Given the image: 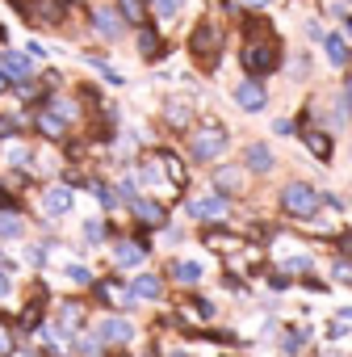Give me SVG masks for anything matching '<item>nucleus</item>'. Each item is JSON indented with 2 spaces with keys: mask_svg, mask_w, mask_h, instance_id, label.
I'll return each mask as SVG.
<instances>
[{
  "mask_svg": "<svg viewBox=\"0 0 352 357\" xmlns=\"http://www.w3.org/2000/svg\"><path fill=\"white\" fill-rule=\"evenodd\" d=\"M214 47H218L214 26H198V34H193V51H198V55H206V51H214Z\"/></svg>",
  "mask_w": 352,
  "mask_h": 357,
  "instance_id": "obj_14",
  "label": "nucleus"
},
{
  "mask_svg": "<svg viewBox=\"0 0 352 357\" xmlns=\"http://www.w3.org/2000/svg\"><path fill=\"white\" fill-rule=\"evenodd\" d=\"M323 43H327V59H331L335 68H344V63H348V47H344V38H339V34H327Z\"/></svg>",
  "mask_w": 352,
  "mask_h": 357,
  "instance_id": "obj_15",
  "label": "nucleus"
},
{
  "mask_svg": "<svg viewBox=\"0 0 352 357\" xmlns=\"http://www.w3.org/2000/svg\"><path fill=\"white\" fill-rule=\"evenodd\" d=\"M306 143H310V151H314L319 160H327V155H331V143H327V135H306Z\"/></svg>",
  "mask_w": 352,
  "mask_h": 357,
  "instance_id": "obj_19",
  "label": "nucleus"
},
{
  "mask_svg": "<svg viewBox=\"0 0 352 357\" xmlns=\"http://www.w3.org/2000/svg\"><path fill=\"white\" fill-rule=\"evenodd\" d=\"M168 273H172V278H176V282H181V286H198V282H202V273H206V269H202V265H198V261H176V265H172V269H168Z\"/></svg>",
  "mask_w": 352,
  "mask_h": 357,
  "instance_id": "obj_10",
  "label": "nucleus"
},
{
  "mask_svg": "<svg viewBox=\"0 0 352 357\" xmlns=\"http://www.w3.org/2000/svg\"><path fill=\"white\" fill-rule=\"evenodd\" d=\"M0 211H13V198H9L5 190H0Z\"/></svg>",
  "mask_w": 352,
  "mask_h": 357,
  "instance_id": "obj_33",
  "label": "nucleus"
},
{
  "mask_svg": "<svg viewBox=\"0 0 352 357\" xmlns=\"http://www.w3.org/2000/svg\"><path fill=\"white\" fill-rule=\"evenodd\" d=\"M143 248H147V244H118V248H113V261H118V265H138V261H143Z\"/></svg>",
  "mask_w": 352,
  "mask_h": 357,
  "instance_id": "obj_16",
  "label": "nucleus"
},
{
  "mask_svg": "<svg viewBox=\"0 0 352 357\" xmlns=\"http://www.w3.org/2000/svg\"><path fill=\"white\" fill-rule=\"evenodd\" d=\"M97 336L109 340V344H130L134 340V324L130 319H101L97 324Z\"/></svg>",
  "mask_w": 352,
  "mask_h": 357,
  "instance_id": "obj_4",
  "label": "nucleus"
},
{
  "mask_svg": "<svg viewBox=\"0 0 352 357\" xmlns=\"http://www.w3.org/2000/svg\"><path fill=\"white\" fill-rule=\"evenodd\" d=\"M235 101H239V109H248V114H260V109L269 105V97H264V89H260L256 80L235 84Z\"/></svg>",
  "mask_w": 352,
  "mask_h": 357,
  "instance_id": "obj_3",
  "label": "nucleus"
},
{
  "mask_svg": "<svg viewBox=\"0 0 352 357\" xmlns=\"http://www.w3.org/2000/svg\"><path fill=\"white\" fill-rule=\"evenodd\" d=\"M134 215H138L143 223H163V211H159V202H151V198H134Z\"/></svg>",
  "mask_w": 352,
  "mask_h": 357,
  "instance_id": "obj_13",
  "label": "nucleus"
},
{
  "mask_svg": "<svg viewBox=\"0 0 352 357\" xmlns=\"http://www.w3.org/2000/svg\"><path fill=\"white\" fill-rule=\"evenodd\" d=\"M67 282H76V286H88V282H93V273H88L84 265H67Z\"/></svg>",
  "mask_w": 352,
  "mask_h": 357,
  "instance_id": "obj_22",
  "label": "nucleus"
},
{
  "mask_svg": "<svg viewBox=\"0 0 352 357\" xmlns=\"http://www.w3.org/2000/svg\"><path fill=\"white\" fill-rule=\"evenodd\" d=\"M159 290H163V282H159L155 273H138V278L130 282V294H134V298H159Z\"/></svg>",
  "mask_w": 352,
  "mask_h": 357,
  "instance_id": "obj_9",
  "label": "nucleus"
},
{
  "mask_svg": "<svg viewBox=\"0 0 352 357\" xmlns=\"http://www.w3.org/2000/svg\"><path fill=\"white\" fill-rule=\"evenodd\" d=\"M47 257H51V244H34V248H30V261H34V265H42Z\"/></svg>",
  "mask_w": 352,
  "mask_h": 357,
  "instance_id": "obj_28",
  "label": "nucleus"
},
{
  "mask_svg": "<svg viewBox=\"0 0 352 357\" xmlns=\"http://www.w3.org/2000/svg\"><path fill=\"white\" fill-rule=\"evenodd\" d=\"M344 93H348V105H352V80H348V84H344Z\"/></svg>",
  "mask_w": 352,
  "mask_h": 357,
  "instance_id": "obj_35",
  "label": "nucleus"
},
{
  "mask_svg": "<svg viewBox=\"0 0 352 357\" xmlns=\"http://www.w3.org/2000/svg\"><path fill=\"white\" fill-rule=\"evenodd\" d=\"M281 269H285V273H302V269H310V257H289Z\"/></svg>",
  "mask_w": 352,
  "mask_h": 357,
  "instance_id": "obj_25",
  "label": "nucleus"
},
{
  "mask_svg": "<svg viewBox=\"0 0 352 357\" xmlns=\"http://www.w3.org/2000/svg\"><path fill=\"white\" fill-rule=\"evenodd\" d=\"M243 68H248V72H256V76H264V72L273 68V51H264V47L243 51Z\"/></svg>",
  "mask_w": 352,
  "mask_h": 357,
  "instance_id": "obj_11",
  "label": "nucleus"
},
{
  "mask_svg": "<svg viewBox=\"0 0 352 357\" xmlns=\"http://www.w3.org/2000/svg\"><path fill=\"white\" fill-rule=\"evenodd\" d=\"M223 151H227V135H223V126L198 130V139H193V155H198V160H218Z\"/></svg>",
  "mask_w": 352,
  "mask_h": 357,
  "instance_id": "obj_2",
  "label": "nucleus"
},
{
  "mask_svg": "<svg viewBox=\"0 0 352 357\" xmlns=\"http://www.w3.org/2000/svg\"><path fill=\"white\" fill-rule=\"evenodd\" d=\"M214 185H218L223 194H239V190H243V176H239V168H218V172H214Z\"/></svg>",
  "mask_w": 352,
  "mask_h": 357,
  "instance_id": "obj_12",
  "label": "nucleus"
},
{
  "mask_svg": "<svg viewBox=\"0 0 352 357\" xmlns=\"http://www.w3.org/2000/svg\"><path fill=\"white\" fill-rule=\"evenodd\" d=\"M193 315H198V319H214V303L198 298V303H193Z\"/></svg>",
  "mask_w": 352,
  "mask_h": 357,
  "instance_id": "obj_27",
  "label": "nucleus"
},
{
  "mask_svg": "<svg viewBox=\"0 0 352 357\" xmlns=\"http://www.w3.org/2000/svg\"><path fill=\"white\" fill-rule=\"evenodd\" d=\"M163 118H168L172 126H189V109H185V105H168Z\"/></svg>",
  "mask_w": 352,
  "mask_h": 357,
  "instance_id": "obj_20",
  "label": "nucleus"
},
{
  "mask_svg": "<svg viewBox=\"0 0 352 357\" xmlns=\"http://www.w3.org/2000/svg\"><path fill=\"white\" fill-rule=\"evenodd\" d=\"M0 72H5L9 80H17V84H26V80H30V59H26V55L5 51V59H0Z\"/></svg>",
  "mask_w": 352,
  "mask_h": 357,
  "instance_id": "obj_7",
  "label": "nucleus"
},
{
  "mask_svg": "<svg viewBox=\"0 0 352 357\" xmlns=\"http://www.w3.org/2000/svg\"><path fill=\"white\" fill-rule=\"evenodd\" d=\"M72 202H76V198H72V190H67V185H59V190H47L42 211H47L51 219H59V215H67V211H72Z\"/></svg>",
  "mask_w": 352,
  "mask_h": 357,
  "instance_id": "obj_6",
  "label": "nucleus"
},
{
  "mask_svg": "<svg viewBox=\"0 0 352 357\" xmlns=\"http://www.w3.org/2000/svg\"><path fill=\"white\" fill-rule=\"evenodd\" d=\"M189 215H193V219H223V215H227V202H223L218 194H202V198L189 202Z\"/></svg>",
  "mask_w": 352,
  "mask_h": 357,
  "instance_id": "obj_5",
  "label": "nucleus"
},
{
  "mask_svg": "<svg viewBox=\"0 0 352 357\" xmlns=\"http://www.w3.org/2000/svg\"><path fill=\"white\" fill-rule=\"evenodd\" d=\"M239 5H248V9H264V5H273V0H239Z\"/></svg>",
  "mask_w": 352,
  "mask_h": 357,
  "instance_id": "obj_32",
  "label": "nucleus"
},
{
  "mask_svg": "<svg viewBox=\"0 0 352 357\" xmlns=\"http://www.w3.org/2000/svg\"><path fill=\"white\" fill-rule=\"evenodd\" d=\"M93 26H97L101 34H109V38H113V34L122 30V26H118V17H113L109 9H97V13H93Z\"/></svg>",
  "mask_w": 352,
  "mask_h": 357,
  "instance_id": "obj_17",
  "label": "nucleus"
},
{
  "mask_svg": "<svg viewBox=\"0 0 352 357\" xmlns=\"http://www.w3.org/2000/svg\"><path fill=\"white\" fill-rule=\"evenodd\" d=\"M243 164H248L252 172H273V151H269L264 143H252V147L243 151Z\"/></svg>",
  "mask_w": 352,
  "mask_h": 357,
  "instance_id": "obj_8",
  "label": "nucleus"
},
{
  "mask_svg": "<svg viewBox=\"0 0 352 357\" xmlns=\"http://www.w3.org/2000/svg\"><path fill=\"white\" fill-rule=\"evenodd\" d=\"M0 349H13V340H9V332H0Z\"/></svg>",
  "mask_w": 352,
  "mask_h": 357,
  "instance_id": "obj_34",
  "label": "nucleus"
},
{
  "mask_svg": "<svg viewBox=\"0 0 352 357\" xmlns=\"http://www.w3.org/2000/svg\"><path fill=\"white\" fill-rule=\"evenodd\" d=\"M9 290H13V282H9V265H5V269H0V298H5Z\"/></svg>",
  "mask_w": 352,
  "mask_h": 357,
  "instance_id": "obj_30",
  "label": "nucleus"
},
{
  "mask_svg": "<svg viewBox=\"0 0 352 357\" xmlns=\"http://www.w3.org/2000/svg\"><path fill=\"white\" fill-rule=\"evenodd\" d=\"M155 9H159V17H176L185 9V0H155Z\"/></svg>",
  "mask_w": 352,
  "mask_h": 357,
  "instance_id": "obj_21",
  "label": "nucleus"
},
{
  "mask_svg": "<svg viewBox=\"0 0 352 357\" xmlns=\"http://www.w3.org/2000/svg\"><path fill=\"white\" fill-rule=\"evenodd\" d=\"M331 273H335V278H344V282H352V265H348V261H344V265L335 261V269H331Z\"/></svg>",
  "mask_w": 352,
  "mask_h": 357,
  "instance_id": "obj_31",
  "label": "nucleus"
},
{
  "mask_svg": "<svg viewBox=\"0 0 352 357\" xmlns=\"http://www.w3.org/2000/svg\"><path fill=\"white\" fill-rule=\"evenodd\" d=\"M84 236H88V244H101V223H97V219L84 223Z\"/></svg>",
  "mask_w": 352,
  "mask_h": 357,
  "instance_id": "obj_29",
  "label": "nucleus"
},
{
  "mask_svg": "<svg viewBox=\"0 0 352 357\" xmlns=\"http://www.w3.org/2000/svg\"><path fill=\"white\" fill-rule=\"evenodd\" d=\"M122 13L126 22H143V0H122Z\"/></svg>",
  "mask_w": 352,
  "mask_h": 357,
  "instance_id": "obj_23",
  "label": "nucleus"
},
{
  "mask_svg": "<svg viewBox=\"0 0 352 357\" xmlns=\"http://www.w3.org/2000/svg\"><path fill=\"white\" fill-rule=\"evenodd\" d=\"M138 47H143V55H155V51H159V43H155L151 30H138Z\"/></svg>",
  "mask_w": 352,
  "mask_h": 357,
  "instance_id": "obj_24",
  "label": "nucleus"
},
{
  "mask_svg": "<svg viewBox=\"0 0 352 357\" xmlns=\"http://www.w3.org/2000/svg\"><path fill=\"white\" fill-rule=\"evenodd\" d=\"M17 236H26V223L13 215H0V240H17Z\"/></svg>",
  "mask_w": 352,
  "mask_h": 357,
  "instance_id": "obj_18",
  "label": "nucleus"
},
{
  "mask_svg": "<svg viewBox=\"0 0 352 357\" xmlns=\"http://www.w3.org/2000/svg\"><path fill=\"white\" fill-rule=\"evenodd\" d=\"M281 206H285L289 215H298V219H310V215L319 211V194H314L306 181H294V185L281 190Z\"/></svg>",
  "mask_w": 352,
  "mask_h": 357,
  "instance_id": "obj_1",
  "label": "nucleus"
},
{
  "mask_svg": "<svg viewBox=\"0 0 352 357\" xmlns=\"http://www.w3.org/2000/svg\"><path fill=\"white\" fill-rule=\"evenodd\" d=\"M306 340H310V332H289L285 349H289V353H298V349H306Z\"/></svg>",
  "mask_w": 352,
  "mask_h": 357,
  "instance_id": "obj_26",
  "label": "nucleus"
}]
</instances>
